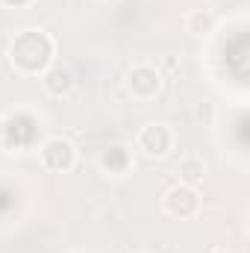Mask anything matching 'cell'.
<instances>
[{
  "instance_id": "obj_1",
  "label": "cell",
  "mask_w": 250,
  "mask_h": 253,
  "mask_svg": "<svg viewBox=\"0 0 250 253\" xmlns=\"http://www.w3.org/2000/svg\"><path fill=\"white\" fill-rule=\"evenodd\" d=\"M9 65L21 77H42L56 62V39L42 27H24L9 42Z\"/></svg>"
},
{
  "instance_id": "obj_2",
  "label": "cell",
  "mask_w": 250,
  "mask_h": 253,
  "mask_svg": "<svg viewBox=\"0 0 250 253\" xmlns=\"http://www.w3.org/2000/svg\"><path fill=\"white\" fill-rule=\"evenodd\" d=\"M162 85H165L162 71L150 62H135L124 74V91L132 100H138V103L156 100V97L162 94Z\"/></svg>"
},
{
  "instance_id": "obj_3",
  "label": "cell",
  "mask_w": 250,
  "mask_h": 253,
  "mask_svg": "<svg viewBox=\"0 0 250 253\" xmlns=\"http://www.w3.org/2000/svg\"><path fill=\"white\" fill-rule=\"evenodd\" d=\"M77 144L68 135H47L39 141V162L47 174H68L77 168Z\"/></svg>"
},
{
  "instance_id": "obj_4",
  "label": "cell",
  "mask_w": 250,
  "mask_h": 253,
  "mask_svg": "<svg viewBox=\"0 0 250 253\" xmlns=\"http://www.w3.org/2000/svg\"><path fill=\"white\" fill-rule=\"evenodd\" d=\"M177 147V132L165 121H147L135 132V150L147 159H165Z\"/></svg>"
},
{
  "instance_id": "obj_5",
  "label": "cell",
  "mask_w": 250,
  "mask_h": 253,
  "mask_svg": "<svg viewBox=\"0 0 250 253\" xmlns=\"http://www.w3.org/2000/svg\"><path fill=\"white\" fill-rule=\"evenodd\" d=\"M200 191L194 186H183V183H174L171 189H165L162 194V212L174 221H191L200 215Z\"/></svg>"
},
{
  "instance_id": "obj_6",
  "label": "cell",
  "mask_w": 250,
  "mask_h": 253,
  "mask_svg": "<svg viewBox=\"0 0 250 253\" xmlns=\"http://www.w3.org/2000/svg\"><path fill=\"white\" fill-rule=\"evenodd\" d=\"M97 168H100V174L109 177V180H124L126 174H132V168H135L132 147L124 144V141L106 144V147L97 153Z\"/></svg>"
},
{
  "instance_id": "obj_7",
  "label": "cell",
  "mask_w": 250,
  "mask_h": 253,
  "mask_svg": "<svg viewBox=\"0 0 250 253\" xmlns=\"http://www.w3.org/2000/svg\"><path fill=\"white\" fill-rule=\"evenodd\" d=\"M42 88H44L47 97H53V100H65V97L74 94V88H77V77H74V71H71L68 65L53 62L44 74H42Z\"/></svg>"
},
{
  "instance_id": "obj_8",
  "label": "cell",
  "mask_w": 250,
  "mask_h": 253,
  "mask_svg": "<svg viewBox=\"0 0 250 253\" xmlns=\"http://www.w3.org/2000/svg\"><path fill=\"white\" fill-rule=\"evenodd\" d=\"M203 177H206V162H203V156L188 153V156L180 159V165H177V183L197 189V186L203 183Z\"/></svg>"
},
{
  "instance_id": "obj_9",
  "label": "cell",
  "mask_w": 250,
  "mask_h": 253,
  "mask_svg": "<svg viewBox=\"0 0 250 253\" xmlns=\"http://www.w3.org/2000/svg\"><path fill=\"white\" fill-rule=\"evenodd\" d=\"M183 27H186L188 36L194 39H206L215 33V15L209 9H188L186 18H183Z\"/></svg>"
},
{
  "instance_id": "obj_10",
  "label": "cell",
  "mask_w": 250,
  "mask_h": 253,
  "mask_svg": "<svg viewBox=\"0 0 250 253\" xmlns=\"http://www.w3.org/2000/svg\"><path fill=\"white\" fill-rule=\"evenodd\" d=\"M33 3H36V0H0L3 9H15V12H18V9H30Z\"/></svg>"
},
{
  "instance_id": "obj_11",
  "label": "cell",
  "mask_w": 250,
  "mask_h": 253,
  "mask_svg": "<svg viewBox=\"0 0 250 253\" xmlns=\"http://www.w3.org/2000/svg\"><path fill=\"white\" fill-rule=\"evenodd\" d=\"M206 253H227V248H209Z\"/></svg>"
},
{
  "instance_id": "obj_12",
  "label": "cell",
  "mask_w": 250,
  "mask_h": 253,
  "mask_svg": "<svg viewBox=\"0 0 250 253\" xmlns=\"http://www.w3.org/2000/svg\"><path fill=\"white\" fill-rule=\"evenodd\" d=\"M100 3H115V0H100Z\"/></svg>"
},
{
  "instance_id": "obj_13",
  "label": "cell",
  "mask_w": 250,
  "mask_h": 253,
  "mask_svg": "<svg viewBox=\"0 0 250 253\" xmlns=\"http://www.w3.org/2000/svg\"><path fill=\"white\" fill-rule=\"evenodd\" d=\"M138 253H150V251H138Z\"/></svg>"
}]
</instances>
